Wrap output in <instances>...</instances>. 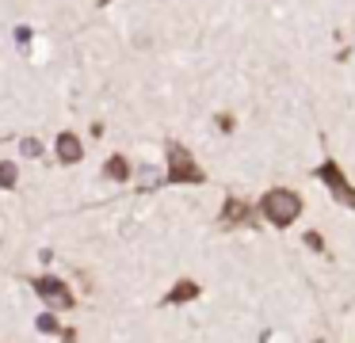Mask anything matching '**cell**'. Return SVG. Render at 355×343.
Returning a JSON list of instances; mask_svg holds the SVG:
<instances>
[{
    "mask_svg": "<svg viewBox=\"0 0 355 343\" xmlns=\"http://www.w3.org/2000/svg\"><path fill=\"white\" fill-rule=\"evenodd\" d=\"M107 4H111V0H100V8H107Z\"/></svg>",
    "mask_w": 355,
    "mask_h": 343,
    "instance_id": "cell-16",
    "label": "cell"
},
{
    "mask_svg": "<svg viewBox=\"0 0 355 343\" xmlns=\"http://www.w3.org/2000/svg\"><path fill=\"white\" fill-rule=\"evenodd\" d=\"M19 152H24L27 160H39L42 157V141L39 137H24V141H19Z\"/></svg>",
    "mask_w": 355,
    "mask_h": 343,
    "instance_id": "cell-12",
    "label": "cell"
},
{
    "mask_svg": "<svg viewBox=\"0 0 355 343\" xmlns=\"http://www.w3.org/2000/svg\"><path fill=\"white\" fill-rule=\"evenodd\" d=\"M302 240H306V248H309V252H321V256L329 252V244H324V236L317 233V229H309V233L302 236Z\"/></svg>",
    "mask_w": 355,
    "mask_h": 343,
    "instance_id": "cell-13",
    "label": "cell"
},
{
    "mask_svg": "<svg viewBox=\"0 0 355 343\" xmlns=\"http://www.w3.org/2000/svg\"><path fill=\"white\" fill-rule=\"evenodd\" d=\"M218 126H222V134H233V118H230V114H218Z\"/></svg>",
    "mask_w": 355,
    "mask_h": 343,
    "instance_id": "cell-14",
    "label": "cell"
},
{
    "mask_svg": "<svg viewBox=\"0 0 355 343\" xmlns=\"http://www.w3.org/2000/svg\"><path fill=\"white\" fill-rule=\"evenodd\" d=\"M130 175H134V168H130V160H126L123 152L107 157V164H103V179H111V183H126Z\"/></svg>",
    "mask_w": 355,
    "mask_h": 343,
    "instance_id": "cell-9",
    "label": "cell"
},
{
    "mask_svg": "<svg viewBox=\"0 0 355 343\" xmlns=\"http://www.w3.org/2000/svg\"><path fill=\"white\" fill-rule=\"evenodd\" d=\"M58 160H65V164H77L80 157H85V145H80V137L77 134H69V130H65V134H58Z\"/></svg>",
    "mask_w": 355,
    "mask_h": 343,
    "instance_id": "cell-7",
    "label": "cell"
},
{
    "mask_svg": "<svg viewBox=\"0 0 355 343\" xmlns=\"http://www.w3.org/2000/svg\"><path fill=\"white\" fill-rule=\"evenodd\" d=\"M161 183H164V175L157 172V168H149V164L141 168V191H157Z\"/></svg>",
    "mask_w": 355,
    "mask_h": 343,
    "instance_id": "cell-11",
    "label": "cell"
},
{
    "mask_svg": "<svg viewBox=\"0 0 355 343\" xmlns=\"http://www.w3.org/2000/svg\"><path fill=\"white\" fill-rule=\"evenodd\" d=\"M202 294V286L195 279H180V282H172V290L161 297V305L168 309V305H187V301H195V297Z\"/></svg>",
    "mask_w": 355,
    "mask_h": 343,
    "instance_id": "cell-6",
    "label": "cell"
},
{
    "mask_svg": "<svg viewBox=\"0 0 355 343\" xmlns=\"http://www.w3.org/2000/svg\"><path fill=\"white\" fill-rule=\"evenodd\" d=\"M19 183V168L16 160H0V191H12Z\"/></svg>",
    "mask_w": 355,
    "mask_h": 343,
    "instance_id": "cell-10",
    "label": "cell"
},
{
    "mask_svg": "<svg viewBox=\"0 0 355 343\" xmlns=\"http://www.w3.org/2000/svg\"><path fill=\"white\" fill-rule=\"evenodd\" d=\"M313 179L324 183V191H329V198L336 206H344V210H355V183L344 175V168H340V160L324 157L321 164L313 168Z\"/></svg>",
    "mask_w": 355,
    "mask_h": 343,
    "instance_id": "cell-3",
    "label": "cell"
},
{
    "mask_svg": "<svg viewBox=\"0 0 355 343\" xmlns=\"http://www.w3.org/2000/svg\"><path fill=\"white\" fill-rule=\"evenodd\" d=\"M164 183H172V187H199V183H207V172L191 157L187 145H180V141L164 145Z\"/></svg>",
    "mask_w": 355,
    "mask_h": 343,
    "instance_id": "cell-2",
    "label": "cell"
},
{
    "mask_svg": "<svg viewBox=\"0 0 355 343\" xmlns=\"http://www.w3.org/2000/svg\"><path fill=\"white\" fill-rule=\"evenodd\" d=\"M218 225H222V229L256 225V206H252V202H245L241 195H225L222 210H218Z\"/></svg>",
    "mask_w": 355,
    "mask_h": 343,
    "instance_id": "cell-5",
    "label": "cell"
},
{
    "mask_svg": "<svg viewBox=\"0 0 355 343\" xmlns=\"http://www.w3.org/2000/svg\"><path fill=\"white\" fill-rule=\"evenodd\" d=\"M35 332H42V335H62L65 343H73V340H77V332H73V328L58 324V317H54V313H39V320H35Z\"/></svg>",
    "mask_w": 355,
    "mask_h": 343,
    "instance_id": "cell-8",
    "label": "cell"
},
{
    "mask_svg": "<svg viewBox=\"0 0 355 343\" xmlns=\"http://www.w3.org/2000/svg\"><path fill=\"white\" fill-rule=\"evenodd\" d=\"M302 195L298 191H291V187H271V191H263V198L256 202V213H260L263 221H268L271 229H291L294 221L302 218Z\"/></svg>",
    "mask_w": 355,
    "mask_h": 343,
    "instance_id": "cell-1",
    "label": "cell"
},
{
    "mask_svg": "<svg viewBox=\"0 0 355 343\" xmlns=\"http://www.w3.org/2000/svg\"><path fill=\"white\" fill-rule=\"evenodd\" d=\"M31 286H35V294L50 305V313L73 309V290L65 279H58V274H39V279H31Z\"/></svg>",
    "mask_w": 355,
    "mask_h": 343,
    "instance_id": "cell-4",
    "label": "cell"
},
{
    "mask_svg": "<svg viewBox=\"0 0 355 343\" xmlns=\"http://www.w3.org/2000/svg\"><path fill=\"white\" fill-rule=\"evenodd\" d=\"M16 42L27 46V42H31V30H27V27H16Z\"/></svg>",
    "mask_w": 355,
    "mask_h": 343,
    "instance_id": "cell-15",
    "label": "cell"
}]
</instances>
